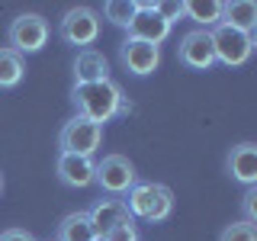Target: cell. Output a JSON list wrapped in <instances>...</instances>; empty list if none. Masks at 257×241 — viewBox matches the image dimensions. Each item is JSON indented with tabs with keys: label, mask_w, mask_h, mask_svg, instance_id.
<instances>
[{
	"label": "cell",
	"mask_w": 257,
	"mask_h": 241,
	"mask_svg": "<svg viewBox=\"0 0 257 241\" xmlns=\"http://www.w3.org/2000/svg\"><path fill=\"white\" fill-rule=\"evenodd\" d=\"M71 103L77 106V116L93 119L96 126H103V123H109L112 116L132 109L125 103V96H122V87H119L112 77L109 80H96V84H74Z\"/></svg>",
	"instance_id": "obj_1"
},
{
	"label": "cell",
	"mask_w": 257,
	"mask_h": 241,
	"mask_svg": "<svg viewBox=\"0 0 257 241\" xmlns=\"http://www.w3.org/2000/svg\"><path fill=\"white\" fill-rule=\"evenodd\" d=\"M48 20L42 13H20L7 29V48H13L16 55H36L42 52V45L48 42Z\"/></svg>",
	"instance_id": "obj_6"
},
{
	"label": "cell",
	"mask_w": 257,
	"mask_h": 241,
	"mask_svg": "<svg viewBox=\"0 0 257 241\" xmlns=\"http://www.w3.org/2000/svg\"><path fill=\"white\" fill-rule=\"evenodd\" d=\"M55 174L64 187L71 190H84L93 183V158H80V155H58L55 161Z\"/></svg>",
	"instance_id": "obj_12"
},
{
	"label": "cell",
	"mask_w": 257,
	"mask_h": 241,
	"mask_svg": "<svg viewBox=\"0 0 257 241\" xmlns=\"http://www.w3.org/2000/svg\"><path fill=\"white\" fill-rule=\"evenodd\" d=\"M26 74V61L23 55H16L13 48H0V90H10L16 87Z\"/></svg>",
	"instance_id": "obj_18"
},
{
	"label": "cell",
	"mask_w": 257,
	"mask_h": 241,
	"mask_svg": "<svg viewBox=\"0 0 257 241\" xmlns=\"http://www.w3.org/2000/svg\"><path fill=\"white\" fill-rule=\"evenodd\" d=\"M212 36V48H215V61H222L225 68H241V64L251 61L254 55V36L247 32H238V29H228V26H215L209 29Z\"/></svg>",
	"instance_id": "obj_7"
},
{
	"label": "cell",
	"mask_w": 257,
	"mask_h": 241,
	"mask_svg": "<svg viewBox=\"0 0 257 241\" xmlns=\"http://www.w3.org/2000/svg\"><path fill=\"white\" fill-rule=\"evenodd\" d=\"M58 36L68 45H80V48H93L96 36H100V13L93 7H68L64 16L58 20Z\"/></svg>",
	"instance_id": "obj_5"
},
{
	"label": "cell",
	"mask_w": 257,
	"mask_h": 241,
	"mask_svg": "<svg viewBox=\"0 0 257 241\" xmlns=\"http://www.w3.org/2000/svg\"><path fill=\"white\" fill-rule=\"evenodd\" d=\"M183 16L196 23V29H215L222 23V0H187Z\"/></svg>",
	"instance_id": "obj_17"
},
{
	"label": "cell",
	"mask_w": 257,
	"mask_h": 241,
	"mask_svg": "<svg viewBox=\"0 0 257 241\" xmlns=\"http://www.w3.org/2000/svg\"><path fill=\"white\" fill-rule=\"evenodd\" d=\"M231 180L244 183V187H257V145L254 142H238L225 158Z\"/></svg>",
	"instance_id": "obj_11"
},
{
	"label": "cell",
	"mask_w": 257,
	"mask_h": 241,
	"mask_svg": "<svg viewBox=\"0 0 257 241\" xmlns=\"http://www.w3.org/2000/svg\"><path fill=\"white\" fill-rule=\"evenodd\" d=\"M109 80V61L100 48H80L74 58V84H96Z\"/></svg>",
	"instance_id": "obj_14"
},
{
	"label": "cell",
	"mask_w": 257,
	"mask_h": 241,
	"mask_svg": "<svg viewBox=\"0 0 257 241\" xmlns=\"http://www.w3.org/2000/svg\"><path fill=\"white\" fill-rule=\"evenodd\" d=\"M90 225H93V235L96 238H103L106 231H112L116 225H122V222H128L132 215H128V209H125V203L122 199H116V196H109V199H100L90 212Z\"/></svg>",
	"instance_id": "obj_13"
},
{
	"label": "cell",
	"mask_w": 257,
	"mask_h": 241,
	"mask_svg": "<svg viewBox=\"0 0 257 241\" xmlns=\"http://www.w3.org/2000/svg\"><path fill=\"white\" fill-rule=\"evenodd\" d=\"M122 203H125L132 219L164 222V219H171V212H174V193H171V187H164V183L145 180V183H135V187L125 193Z\"/></svg>",
	"instance_id": "obj_2"
},
{
	"label": "cell",
	"mask_w": 257,
	"mask_h": 241,
	"mask_svg": "<svg viewBox=\"0 0 257 241\" xmlns=\"http://www.w3.org/2000/svg\"><path fill=\"white\" fill-rule=\"evenodd\" d=\"M119 58L132 74L139 77H148L158 71L161 64V45H151V42H139V39H125L119 45Z\"/></svg>",
	"instance_id": "obj_10"
},
{
	"label": "cell",
	"mask_w": 257,
	"mask_h": 241,
	"mask_svg": "<svg viewBox=\"0 0 257 241\" xmlns=\"http://www.w3.org/2000/svg\"><path fill=\"white\" fill-rule=\"evenodd\" d=\"M125 29H128V39H139V42L161 45L167 36H171V29H174V26H167V23L155 13L151 0H139V13L132 16V23H128Z\"/></svg>",
	"instance_id": "obj_9"
},
{
	"label": "cell",
	"mask_w": 257,
	"mask_h": 241,
	"mask_svg": "<svg viewBox=\"0 0 257 241\" xmlns=\"http://www.w3.org/2000/svg\"><path fill=\"white\" fill-rule=\"evenodd\" d=\"M222 26L254 36V29H257V4L254 0H225L222 4Z\"/></svg>",
	"instance_id": "obj_15"
},
{
	"label": "cell",
	"mask_w": 257,
	"mask_h": 241,
	"mask_svg": "<svg viewBox=\"0 0 257 241\" xmlns=\"http://www.w3.org/2000/svg\"><path fill=\"white\" fill-rule=\"evenodd\" d=\"M177 58L193 71H209L215 64V48H212V36L209 29H190L177 45Z\"/></svg>",
	"instance_id": "obj_8"
},
{
	"label": "cell",
	"mask_w": 257,
	"mask_h": 241,
	"mask_svg": "<svg viewBox=\"0 0 257 241\" xmlns=\"http://www.w3.org/2000/svg\"><path fill=\"white\" fill-rule=\"evenodd\" d=\"M139 13V0H106L103 4V16L112 23V26H128L132 23V16Z\"/></svg>",
	"instance_id": "obj_19"
},
{
	"label": "cell",
	"mask_w": 257,
	"mask_h": 241,
	"mask_svg": "<svg viewBox=\"0 0 257 241\" xmlns=\"http://www.w3.org/2000/svg\"><path fill=\"white\" fill-rule=\"evenodd\" d=\"M48 241H55V238H48Z\"/></svg>",
	"instance_id": "obj_27"
},
{
	"label": "cell",
	"mask_w": 257,
	"mask_h": 241,
	"mask_svg": "<svg viewBox=\"0 0 257 241\" xmlns=\"http://www.w3.org/2000/svg\"><path fill=\"white\" fill-rule=\"evenodd\" d=\"M103 241H139V228H135V219H128L122 225H116L112 231L103 235Z\"/></svg>",
	"instance_id": "obj_22"
},
{
	"label": "cell",
	"mask_w": 257,
	"mask_h": 241,
	"mask_svg": "<svg viewBox=\"0 0 257 241\" xmlns=\"http://www.w3.org/2000/svg\"><path fill=\"white\" fill-rule=\"evenodd\" d=\"M93 225H90V215L84 209L77 212H68L64 219L58 222V231H55V241H93Z\"/></svg>",
	"instance_id": "obj_16"
},
{
	"label": "cell",
	"mask_w": 257,
	"mask_h": 241,
	"mask_svg": "<svg viewBox=\"0 0 257 241\" xmlns=\"http://www.w3.org/2000/svg\"><path fill=\"white\" fill-rule=\"evenodd\" d=\"M93 241H103V238H93Z\"/></svg>",
	"instance_id": "obj_26"
},
{
	"label": "cell",
	"mask_w": 257,
	"mask_h": 241,
	"mask_svg": "<svg viewBox=\"0 0 257 241\" xmlns=\"http://www.w3.org/2000/svg\"><path fill=\"white\" fill-rule=\"evenodd\" d=\"M0 193H4V174H0Z\"/></svg>",
	"instance_id": "obj_25"
},
{
	"label": "cell",
	"mask_w": 257,
	"mask_h": 241,
	"mask_svg": "<svg viewBox=\"0 0 257 241\" xmlns=\"http://www.w3.org/2000/svg\"><path fill=\"white\" fill-rule=\"evenodd\" d=\"M219 241H257V228L251 222H231V225H225L222 228V235H219Z\"/></svg>",
	"instance_id": "obj_20"
},
{
	"label": "cell",
	"mask_w": 257,
	"mask_h": 241,
	"mask_svg": "<svg viewBox=\"0 0 257 241\" xmlns=\"http://www.w3.org/2000/svg\"><path fill=\"white\" fill-rule=\"evenodd\" d=\"M0 241H36V238L26 228H7V231H0Z\"/></svg>",
	"instance_id": "obj_24"
},
{
	"label": "cell",
	"mask_w": 257,
	"mask_h": 241,
	"mask_svg": "<svg viewBox=\"0 0 257 241\" xmlns=\"http://www.w3.org/2000/svg\"><path fill=\"white\" fill-rule=\"evenodd\" d=\"M103 145V126H96L87 116H71L58 132V148L61 155H80L93 158L96 148Z\"/></svg>",
	"instance_id": "obj_3"
},
{
	"label": "cell",
	"mask_w": 257,
	"mask_h": 241,
	"mask_svg": "<svg viewBox=\"0 0 257 241\" xmlns=\"http://www.w3.org/2000/svg\"><path fill=\"white\" fill-rule=\"evenodd\" d=\"M241 212H244V222L257 225V187L244 190V196H241Z\"/></svg>",
	"instance_id": "obj_23"
},
{
	"label": "cell",
	"mask_w": 257,
	"mask_h": 241,
	"mask_svg": "<svg viewBox=\"0 0 257 241\" xmlns=\"http://www.w3.org/2000/svg\"><path fill=\"white\" fill-rule=\"evenodd\" d=\"M93 183H100L103 193L119 199L139 183V174L125 155H103L100 161H93Z\"/></svg>",
	"instance_id": "obj_4"
},
{
	"label": "cell",
	"mask_w": 257,
	"mask_h": 241,
	"mask_svg": "<svg viewBox=\"0 0 257 241\" xmlns=\"http://www.w3.org/2000/svg\"><path fill=\"white\" fill-rule=\"evenodd\" d=\"M151 7H155V13L167 26H174L177 20H183V0H151Z\"/></svg>",
	"instance_id": "obj_21"
}]
</instances>
